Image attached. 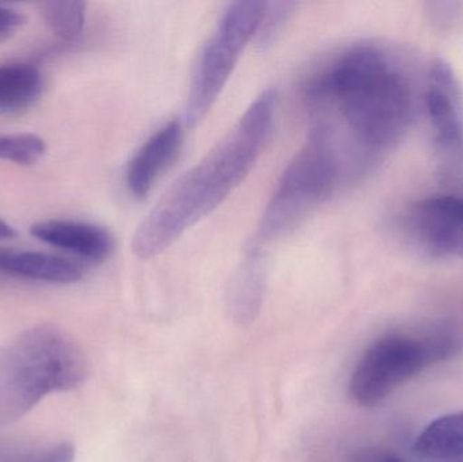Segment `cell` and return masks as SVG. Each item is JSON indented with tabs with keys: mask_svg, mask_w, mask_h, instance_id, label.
Here are the masks:
<instances>
[{
	"mask_svg": "<svg viewBox=\"0 0 463 462\" xmlns=\"http://www.w3.org/2000/svg\"><path fill=\"white\" fill-rule=\"evenodd\" d=\"M461 349V338L445 325L386 334L373 342L356 363L350 379L351 398L364 409L380 406L397 388L450 360Z\"/></svg>",
	"mask_w": 463,
	"mask_h": 462,
	"instance_id": "5b68a950",
	"label": "cell"
},
{
	"mask_svg": "<svg viewBox=\"0 0 463 462\" xmlns=\"http://www.w3.org/2000/svg\"><path fill=\"white\" fill-rule=\"evenodd\" d=\"M30 233L43 243L92 265L108 260L116 247L106 228L76 220H43L33 224Z\"/></svg>",
	"mask_w": 463,
	"mask_h": 462,
	"instance_id": "9c48e42d",
	"label": "cell"
},
{
	"mask_svg": "<svg viewBox=\"0 0 463 462\" xmlns=\"http://www.w3.org/2000/svg\"><path fill=\"white\" fill-rule=\"evenodd\" d=\"M453 462H463V460H458V461H453Z\"/></svg>",
	"mask_w": 463,
	"mask_h": 462,
	"instance_id": "7402d4cb",
	"label": "cell"
},
{
	"mask_svg": "<svg viewBox=\"0 0 463 462\" xmlns=\"http://www.w3.org/2000/svg\"><path fill=\"white\" fill-rule=\"evenodd\" d=\"M182 144L184 127L174 119L163 125L137 149L127 170V186L133 197L143 200L152 192L178 156Z\"/></svg>",
	"mask_w": 463,
	"mask_h": 462,
	"instance_id": "30bf717a",
	"label": "cell"
},
{
	"mask_svg": "<svg viewBox=\"0 0 463 462\" xmlns=\"http://www.w3.org/2000/svg\"><path fill=\"white\" fill-rule=\"evenodd\" d=\"M408 232L432 257L463 258V194L419 201L407 216Z\"/></svg>",
	"mask_w": 463,
	"mask_h": 462,
	"instance_id": "ba28073f",
	"label": "cell"
},
{
	"mask_svg": "<svg viewBox=\"0 0 463 462\" xmlns=\"http://www.w3.org/2000/svg\"><path fill=\"white\" fill-rule=\"evenodd\" d=\"M342 152L326 133L310 127L304 146L288 163L264 209L247 257L263 259V250L298 227L350 178Z\"/></svg>",
	"mask_w": 463,
	"mask_h": 462,
	"instance_id": "277c9868",
	"label": "cell"
},
{
	"mask_svg": "<svg viewBox=\"0 0 463 462\" xmlns=\"http://www.w3.org/2000/svg\"><path fill=\"white\" fill-rule=\"evenodd\" d=\"M427 116L432 130L440 174L446 179L463 175V94L453 68L437 60L427 79Z\"/></svg>",
	"mask_w": 463,
	"mask_h": 462,
	"instance_id": "52a82bcc",
	"label": "cell"
},
{
	"mask_svg": "<svg viewBox=\"0 0 463 462\" xmlns=\"http://www.w3.org/2000/svg\"><path fill=\"white\" fill-rule=\"evenodd\" d=\"M0 273L48 284L70 285L83 278L84 268L51 252L0 249Z\"/></svg>",
	"mask_w": 463,
	"mask_h": 462,
	"instance_id": "8fae6325",
	"label": "cell"
},
{
	"mask_svg": "<svg viewBox=\"0 0 463 462\" xmlns=\"http://www.w3.org/2000/svg\"><path fill=\"white\" fill-rule=\"evenodd\" d=\"M269 3L236 2L228 7L201 51L187 95L186 122L197 127L230 80L245 46L258 35Z\"/></svg>",
	"mask_w": 463,
	"mask_h": 462,
	"instance_id": "8992f818",
	"label": "cell"
},
{
	"mask_svg": "<svg viewBox=\"0 0 463 462\" xmlns=\"http://www.w3.org/2000/svg\"><path fill=\"white\" fill-rule=\"evenodd\" d=\"M45 140L33 133L0 135V160L19 165H37L45 156Z\"/></svg>",
	"mask_w": 463,
	"mask_h": 462,
	"instance_id": "2e32d148",
	"label": "cell"
},
{
	"mask_svg": "<svg viewBox=\"0 0 463 462\" xmlns=\"http://www.w3.org/2000/svg\"><path fill=\"white\" fill-rule=\"evenodd\" d=\"M290 3H277V5H267L266 15L261 22L260 29L258 32L259 42L261 45H269L275 40V35L279 34L280 30L288 22L291 14Z\"/></svg>",
	"mask_w": 463,
	"mask_h": 462,
	"instance_id": "e0dca14e",
	"label": "cell"
},
{
	"mask_svg": "<svg viewBox=\"0 0 463 462\" xmlns=\"http://www.w3.org/2000/svg\"><path fill=\"white\" fill-rule=\"evenodd\" d=\"M16 236L15 230L13 225L8 224L7 222L0 217V240H7V239H14Z\"/></svg>",
	"mask_w": 463,
	"mask_h": 462,
	"instance_id": "44dd1931",
	"label": "cell"
},
{
	"mask_svg": "<svg viewBox=\"0 0 463 462\" xmlns=\"http://www.w3.org/2000/svg\"><path fill=\"white\" fill-rule=\"evenodd\" d=\"M76 450L70 442H60L27 462H75Z\"/></svg>",
	"mask_w": 463,
	"mask_h": 462,
	"instance_id": "d6986e66",
	"label": "cell"
},
{
	"mask_svg": "<svg viewBox=\"0 0 463 462\" xmlns=\"http://www.w3.org/2000/svg\"><path fill=\"white\" fill-rule=\"evenodd\" d=\"M264 285L263 259L245 257L230 293L231 314L240 325L255 320L263 301Z\"/></svg>",
	"mask_w": 463,
	"mask_h": 462,
	"instance_id": "5bb4252c",
	"label": "cell"
},
{
	"mask_svg": "<svg viewBox=\"0 0 463 462\" xmlns=\"http://www.w3.org/2000/svg\"><path fill=\"white\" fill-rule=\"evenodd\" d=\"M24 24H26V15L24 13L0 5V43L10 40Z\"/></svg>",
	"mask_w": 463,
	"mask_h": 462,
	"instance_id": "ac0fdd59",
	"label": "cell"
},
{
	"mask_svg": "<svg viewBox=\"0 0 463 462\" xmlns=\"http://www.w3.org/2000/svg\"><path fill=\"white\" fill-rule=\"evenodd\" d=\"M302 92L313 127L332 138L353 175L404 138L415 111L407 70L381 43L337 52L310 72Z\"/></svg>",
	"mask_w": 463,
	"mask_h": 462,
	"instance_id": "6da1fadb",
	"label": "cell"
},
{
	"mask_svg": "<svg viewBox=\"0 0 463 462\" xmlns=\"http://www.w3.org/2000/svg\"><path fill=\"white\" fill-rule=\"evenodd\" d=\"M353 462H408L393 453L383 450H364L354 457Z\"/></svg>",
	"mask_w": 463,
	"mask_h": 462,
	"instance_id": "ffe728a7",
	"label": "cell"
},
{
	"mask_svg": "<svg viewBox=\"0 0 463 462\" xmlns=\"http://www.w3.org/2000/svg\"><path fill=\"white\" fill-rule=\"evenodd\" d=\"M40 70L27 62L0 65V116L15 117L32 108L43 92Z\"/></svg>",
	"mask_w": 463,
	"mask_h": 462,
	"instance_id": "7c38bea8",
	"label": "cell"
},
{
	"mask_svg": "<svg viewBox=\"0 0 463 462\" xmlns=\"http://www.w3.org/2000/svg\"><path fill=\"white\" fill-rule=\"evenodd\" d=\"M80 347L53 325L24 330L0 350V425L15 422L52 393L86 382Z\"/></svg>",
	"mask_w": 463,
	"mask_h": 462,
	"instance_id": "3957f363",
	"label": "cell"
},
{
	"mask_svg": "<svg viewBox=\"0 0 463 462\" xmlns=\"http://www.w3.org/2000/svg\"><path fill=\"white\" fill-rule=\"evenodd\" d=\"M38 11L43 16L49 29L57 37L65 41L78 38L83 32L86 24V3L65 2H41L38 3Z\"/></svg>",
	"mask_w": 463,
	"mask_h": 462,
	"instance_id": "9a60e30c",
	"label": "cell"
},
{
	"mask_svg": "<svg viewBox=\"0 0 463 462\" xmlns=\"http://www.w3.org/2000/svg\"><path fill=\"white\" fill-rule=\"evenodd\" d=\"M415 450L430 460H463V411L432 420L416 438Z\"/></svg>",
	"mask_w": 463,
	"mask_h": 462,
	"instance_id": "4fadbf2b",
	"label": "cell"
},
{
	"mask_svg": "<svg viewBox=\"0 0 463 462\" xmlns=\"http://www.w3.org/2000/svg\"><path fill=\"white\" fill-rule=\"evenodd\" d=\"M275 113L277 92L264 90L217 146L171 187L133 236V252L140 259L170 249L230 197L260 157Z\"/></svg>",
	"mask_w": 463,
	"mask_h": 462,
	"instance_id": "7a4b0ae2",
	"label": "cell"
}]
</instances>
